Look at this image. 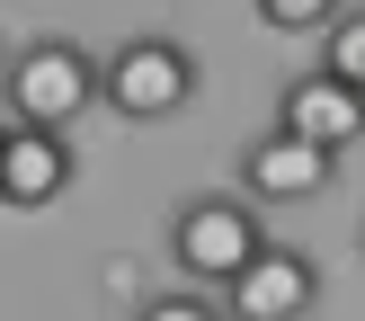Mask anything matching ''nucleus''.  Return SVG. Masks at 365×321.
<instances>
[{"mask_svg":"<svg viewBox=\"0 0 365 321\" xmlns=\"http://www.w3.org/2000/svg\"><path fill=\"white\" fill-rule=\"evenodd\" d=\"M98 107V54L81 36H27L0 63V116L9 125H81Z\"/></svg>","mask_w":365,"mask_h":321,"instance_id":"f257e3e1","label":"nucleus"},{"mask_svg":"<svg viewBox=\"0 0 365 321\" xmlns=\"http://www.w3.org/2000/svg\"><path fill=\"white\" fill-rule=\"evenodd\" d=\"M196 89H205V63L178 36H125L116 54H98V107L125 125H170Z\"/></svg>","mask_w":365,"mask_h":321,"instance_id":"f03ea898","label":"nucleus"},{"mask_svg":"<svg viewBox=\"0 0 365 321\" xmlns=\"http://www.w3.org/2000/svg\"><path fill=\"white\" fill-rule=\"evenodd\" d=\"M259 241L267 232H259V205L250 196H187L170 214V268L187 285H214V295L259 259Z\"/></svg>","mask_w":365,"mask_h":321,"instance_id":"7ed1b4c3","label":"nucleus"},{"mask_svg":"<svg viewBox=\"0 0 365 321\" xmlns=\"http://www.w3.org/2000/svg\"><path fill=\"white\" fill-rule=\"evenodd\" d=\"M223 312L232 321H312L321 312V259H312V250L259 241V259L223 285Z\"/></svg>","mask_w":365,"mask_h":321,"instance_id":"20e7f679","label":"nucleus"},{"mask_svg":"<svg viewBox=\"0 0 365 321\" xmlns=\"http://www.w3.org/2000/svg\"><path fill=\"white\" fill-rule=\"evenodd\" d=\"M330 188H339V152L285 134V125H267L241 152V196L250 205H312V196H330Z\"/></svg>","mask_w":365,"mask_h":321,"instance_id":"39448f33","label":"nucleus"},{"mask_svg":"<svg viewBox=\"0 0 365 321\" xmlns=\"http://www.w3.org/2000/svg\"><path fill=\"white\" fill-rule=\"evenodd\" d=\"M71 178H81V152H71L63 125H9L0 116V205L36 214L53 196H71Z\"/></svg>","mask_w":365,"mask_h":321,"instance_id":"423d86ee","label":"nucleus"},{"mask_svg":"<svg viewBox=\"0 0 365 321\" xmlns=\"http://www.w3.org/2000/svg\"><path fill=\"white\" fill-rule=\"evenodd\" d=\"M277 125H285V134H303V143H321V152H356V143H365V89L312 63V71L285 81Z\"/></svg>","mask_w":365,"mask_h":321,"instance_id":"0eeeda50","label":"nucleus"},{"mask_svg":"<svg viewBox=\"0 0 365 321\" xmlns=\"http://www.w3.org/2000/svg\"><path fill=\"white\" fill-rule=\"evenodd\" d=\"M321 71H339V81L365 89V9H339L330 27H321Z\"/></svg>","mask_w":365,"mask_h":321,"instance_id":"6e6552de","label":"nucleus"},{"mask_svg":"<svg viewBox=\"0 0 365 321\" xmlns=\"http://www.w3.org/2000/svg\"><path fill=\"white\" fill-rule=\"evenodd\" d=\"M259 9V27H277V36H321L348 0H250Z\"/></svg>","mask_w":365,"mask_h":321,"instance_id":"1a4fd4ad","label":"nucleus"},{"mask_svg":"<svg viewBox=\"0 0 365 321\" xmlns=\"http://www.w3.org/2000/svg\"><path fill=\"white\" fill-rule=\"evenodd\" d=\"M134 321H232L223 295H205V285H178V295H152Z\"/></svg>","mask_w":365,"mask_h":321,"instance_id":"9d476101","label":"nucleus"}]
</instances>
